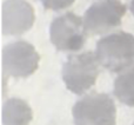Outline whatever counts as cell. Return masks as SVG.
Instances as JSON below:
<instances>
[{"label":"cell","mask_w":134,"mask_h":125,"mask_svg":"<svg viewBox=\"0 0 134 125\" xmlns=\"http://www.w3.org/2000/svg\"><path fill=\"white\" fill-rule=\"evenodd\" d=\"M100 65L109 72H120L134 64V35L115 32L101 38L97 44Z\"/></svg>","instance_id":"1"},{"label":"cell","mask_w":134,"mask_h":125,"mask_svg":"<svg viewBox=\"0 0 134 125\" xmlns=\"http://www.w3.org/2000/svg\"><path fill=\"white\" fill-rule=\"evenodd\" d=\"M100 73V61L94 52L69 56L63 66V79L66 87L75 95H82L97 81Z\"/></svg>","instance_id":"2"},{"label":"cell","mask_w":134,"mask_h":125,"mask_svg":"<svg viewBox=\"0 0 134 125\" xmlns=\"http://www.w3.org/2000/svg\"><path fill=\"white\" fill-rule=\"evenodd\" d=\"M72 113L75 125H115V103L107 93L86 95L74 104Z\"/></svg>","instance_id":"3"},{"label":"cell","mask_w":134,"mask_h":125,"mask_svg":"<svg viewBox=\"0 0 134 125\" xmlns=\"http://www.w3.org/2000/svg\"><path fill=\"white\" fill-rule=\"evenodd\" d=\"M49 33L52 44L58 51L76 52L86 43L83 20L72 12L57 17L51 24Z\"/></svg>","instance_id":"4"},{"label":"cell","mask_w":134,"mask_h":125,"mask_svg":"<svg viewBox=\"0 0 134 125\" xmlns=\"http://www.w3.org/2000/svg\"><path fill=\"white\" fill-rule=\"evenodd\" d=\"M126 6L120 0H99L91 5L83 17L88 34H104L121 25Z\"/></svg>","instance_id":"5"},{"label":"cell","mask_w":134,"mask_h":125,"mask_svg":"<svg viewBox=\"0 0 134 125\" xmlns=\"http://www.w3.org/2000/svg\"><path fill=\"white\" fill-rule=\"evenodd\" d=\"M40 57L32 44L19 40L6 45L2 50V70L14 78H26L39 66Z\"/></svg>","instance_id":"6"},{"label":"cell","mask_w":134,"mask_h":125,"mask_svg":"<svg viewBox=\"0 0 134 125\" xmlns=\"http://www.w3.org/2000/svg\"><path fill=\"white\" fill-rule=\"evenodd\" d=\"M34 9L25 0H6L2 5V33L20 35L32 27Z\"/></svg>","instance_id":"7"},{"label":"cell","mask_w":134,"mask_h":125,"mask_svg":"<svg viewBox=\"0 0 134 125\" xmlns=\"http://www.w3.org/2000/svg\"><path fill=\"white\" fill-rule=\"evenodd\" d=\"M33 118L32 109L23 99L11 98L2 106V124L4 125H28Z\"/></svg>","instance_id":"8"},{"label":"cell","mask_w":134,"mask_h":125,"mask_svg":"<svg viewBox=\"0 0 134 125\" xmlns=\"http://www.w3.org/2000/svg\"><path fill=\"white\" fill-rule=\"evenodd\" d=\"M114 96L122 104L134 106V64L124 70L115 78Z\"/></svg>","instance_id":"9"},{"label":"cell","mask_w":134,"mask_h":125,"mask_svg":"<svg viewBox=\"0 0 134 125\" xmlns=\"http://www.w3.org/2000/svg\"><path fill=\"white\" fill-rule=\"evenodd\" d=\"M75 0H40L42 6L46 9H52V11H61L67 7L72 6Z\"/></svg>","instance_id":"10"},{"label":"cell","mask_w":134,"mask_h":125,"mask_svg":"<svg viewBox=\"0 0 134 125\" xmlns=\"http://www.w3.org/2000/svg\"><path fill=\"white\" fill-rule=\"evenodd\" d=\"M130 8H131V12H132V14L134 15V0L131 1V5H130Z\"/></svg>","instance_id":"11"},{"label":"cell","mask_w":134,"mask_h":125,"mask_svg":"<svg viewBox=\"0 0 134 125\" xmlns=\"http://www.w3.org/2000/svg\"><path fill=\"white\" fill-rule=\"evenodd\" d=\"M133 125H134V124H133Z\"/></svg>","instance_id":"12"}]
</instances>
